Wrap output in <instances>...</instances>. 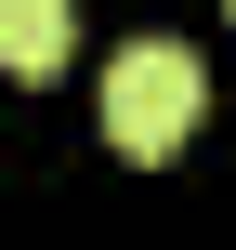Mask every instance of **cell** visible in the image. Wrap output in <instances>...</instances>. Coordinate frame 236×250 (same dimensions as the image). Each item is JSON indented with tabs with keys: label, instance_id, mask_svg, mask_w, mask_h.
I'll return each instance as SVG.
<instances>
[{
	"label": "cell",
	"instance_id": "obj_2",
	"mask_svg": "<svg viewBox=\"0 0 236 250\" xmlns=\"http://www.w3.org/2000/svg\"><path fill=\"white\" fill-rule=\"evenodd\" d=\"M0 66L13 79H53L66 66V0H0Z\"/></svg>",
	"mask_w": 236,
	"mask_h": 250
},
{
	"label": "cell",
	"instance_id": "obj_1",
	"mask_svg": "<svg viewBox=\"0 0 236 250\" xmlns=\"http://www.w3.org/2000/svg\"><path fill=\"white\" fill-rule=\"evenodd\" d=\"M197 105H210V66L184 40H118L105 53V145L118 158H171L197 132Z\"/></svg>",
	"mask_w": 236,
	"mask_h": 250
}]
</instances>
